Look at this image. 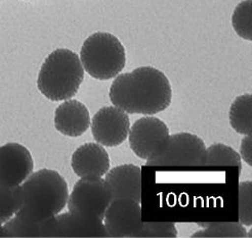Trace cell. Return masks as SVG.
<instances>
[{
  "mask_svg": "<svg viewBox=\"0 0 252 238\" xmlns=\"http://www.w3.org/2000/svg\"><path fill=\"white\" fill-rule=\"evenodd\" d=\"M109 96L113 105L127 114L153 116L170 106L172 90L164 73L141 67L116 76Z\"/></svg>",
  "mask_w": 252,
  "mask_h": 238,
  "instance_id": "obj_1",
  "label": "cell"
},
{
  "mask_svg": "<svg viewBox=\"0 0 252 238\" xmlns=\"http://www.w3.org/2000/svg\"><path fill=\"white\" fill-rule=\"evenodd\" d=\"M22 205L17 215L32 221L57 216L67 206L69 189L64 177L57 171L41 169L21 184Z\"/></svg>",
  "mask_w": 252,
  "mask_h": 238,
  "instance_id": "obj_2",
  "label": "cell"
},
{
  "mask_svg": "<svg viewBox=\"0 0 252 238\" xmlns=\"http://www.w3.org/2000/svg\"><path fill=\"white\" fill-rule=\"evenodd\" d=\"M84 79V69L79 56L70 49L59 48L44 60L39 71L37 87L52 102L73 97Z\"/></svg>",
  "mask_w": 252,
  "mask_h": 238,
  "instance_id": "obj_3",
  "label": "cell"
},
{
  "mask_svg": "<svg viewBox=\"0 0 252 238\" xmlns=\"http://www.w3.org/2000/svg\"><path fill=\"white\" fill-rule=\"evenodd\" d=\"M79 58L90 76L97 80H110L124 69L126 53L116 36L96 32L83 42Z\"/></svg>",
  "mask_w": 252,
  "mask_h": 238,
  "instance_id": "obj_4",
  "label": "cell"
},
{
  "mask_svg": "<svg viewBox=\"0 0 252 238\" xmlns=\"http://www.w3.org/2000/svg\"><path fill=\"white\" fill-rule=\"evenodd\" d=\"M112 194L102 177H82L75 183L68 197V210L72 214L104 220L112 202Z\"/></svg>",
  "mask_w": 252,
  "mask_h": 238,
  "instance_id": "obj_5",
  "label": "cell"
},
{
  "mask_svg": "<svg viewBox=\"0 0 252 238\" xmlns=\"http://www.w3.org/2000/svg\"><path fill=\"white\" fill-rule=\"evenodd\" d=\"M206 159V145L199 136L182 132L169 136L164 153L147 160L149 167H202Z\"/></svg>",
  "mask_w": 252,
  "mask_h": 238,
  "instance_id": "obj_6",
  "label": "cell"
},
{
  "mask_svg": "<svg viewBox=\"0 0 252 238\" xmlns=\"http://www.w3.org/2000/svg\"><path fill=\"white\" fill-rule=\"evenodd\" d=\"M169 136V129L164 122L156 117L147 116L134 122L127 137L134 155L150 160L164 153Z\"/></svg>",
  "mask_w": 252,
  "mask_h": 238,
  "instance_id": "obj_7",
  "label": "cell"
},
{
  "mask_svg": "<svg viewBox=\"0 0 252 238\" xmlns=\"http://www.w3.org/2000/svg\"><path fill=\"white\" fill-rule=\"evenodd\" d=\"M94 140L103 146L115 147L122 144L128 136L130 120L117 106H104L96 111L91 121Z\"/></svg>",
  "mask_w": 252,
  "mask_h": 238,
  "instance_id": "obj_8",
  "label": "cell"
},
{
  "mask_svg": "<svg viewBox=\"0 0 252 238\" xmlns=\"http://www.w3.org/2000/svg\"><path fill=\"white\" fill-rule=\"evenodd\" d=\"M103 222L108 236L136 237L144 223L141 205L132 199H113Z\"/></svg>",
  "mask_w": 252,
  "mask_h": 238,
  "instance_id": "obj_9",
  "label": "cell"
},
{
  "mask_svg": "<svg viewBox=\"0 0 252 238\" xmlns=\"http://www.w3.org/2000/svg\"><path fill=\"white\" fill-rule=\"evenodd\" d=\"M34 161L29 150L19 143L0 146V184L21 185L33 173Z\"/></svg>",
  "mask_w": 252,
  "mask_h": 238,
  "instance_id": "obj_10",
  "label": "cell"
},
{
  "mask_svg": "<svg viewBox=\"0 0 252 238\" xmlns=\"http://www.w3.org/2000/svg\"><path fill=\"white\" fill-rule=\"evenodd\" d=\"M111 190L112 199H132L142 202V171L141 168L126 164L113 168L105 175Z\"/></svg>",
  "mask_w": 252,
  "mask_h": 238,
  "instance_id": "obj_11",
  "label": "cell"
},
{
  "mask_svg": "<svg viewBox=\"0 0 252 238\" xmlns=\"http://www.w3.org/2000/svg\"><path fill=\"white\" fill-rule=\"evenodd\" d=\"M110 157L98 143H85L75 150L71 167L74 173L82 177H103L110 170Z\"/></svg>",
  "mask_w": 252,
  "mask_h": 238,
  "instance_id": "obj_12",
  "label": "cell"
},
{
  "mask_svg": "<svg viewBox=\"0 0 252 238\" xmlns=\"http://www.w3.org/2000/svg\"><path fill=\"white\" fill-rule=\"evenodd\" d=\"M88 108L76 99H67L55 111L56 129L69 137L83 135L91 126Z\"/></svg>",
  "mask_w": 252,
  "mask_h": 238,
  "instance_id": "obj_13",
  "label": "cell"
},
{
  "mask_svg": "<svg viewBox=\"0 0 252 238\" xmlns=\"http://www.w3.org/2000/svg\"><path fill=\"white\" fill-rule=\"evenodd\" d=\"M55 237H107L103 220L64 212L56 216Z\"/></svg>",
  "mask_w": 252,
  "mask_h": 238,
  "instance_id": "obj_14",
  "label": "cell"
},
{
  "mask_svg": "<svg viewBox=\"0 0 252 238\" xmlns=\"http://www.w3.org/2000/svg\"><path fill=\"white\" fill-rule=\"evenodd\" d=\"M56 224V216L36 222L16 214L2 227L5 237H55Z\"/></svg>",
  "mask_w": 252,
  "mask_h": 238,
  "instance_id": "obj_15",
  "label": "cell"
},
{
  "mask_svg": "<svg viewBox=\"0 0 252 238\" xmlns=\"http://www.w3.org/2000/svg\"><path fill=\"white\" fill-rule=\"evenodd\" d=\"M230 124L233 129L244 135L252 133V94L238 96L230 107Z\"/></svg>",
  "mask_w": 252,
  "mask_h": 238,
  "instance_id": "obj_16",
  "label": "cell"
},
{
  "mask_svg": "<svg viewBox=\"0 0 252 238\" xmlns=\"http://www.w3.org/2000/svg\"><path fill=\"white\" fill-rule=\"evenodd\" d=\"M204 166H236L240 171L242 170L240 155L232 147L222 143H214L206 148V159Z\"/></svg>",
  "mask_w": 252,
  "mask_h": 238,
  "instance_id": "obj_17",
  "label": "cell"
},
{
  "mask_svg": "<svg viewBox=\"0 0 252 238\" xmlns=\"http://www.w3.org/2000/svg\"><path fill=\"white\" fill-rule=\"evenodd\" d=\"M22 205L21 185L5 186L0 184V224L15 216Z\"/></svg>",
  "mask_w": 252,
  "mask_h": 238,
  "instance_id": "obj_18",
  "label": "cell"
},
{
  "mask_svg": "<svg viewBox=\"0 0 252 238\" xmlns=\"http://www.w3.org/2000/svg\"><path fill=\"white\" fill-rule=\"evenodd\" d=\"M205 229L195 232L191 237H247L246 229L241 223L217 222L200 224Z\"/></svg>",
  "mask_w": 252,
  "mask_h": 238,
  "instance_id": "obj_19",
  "label": "cell"
},
{
  "mask_svg": "<svg viewBox=\"0 0 252 238\" xmlns=\"http://www.w3.org/2000/svg\"><path fill=\"white\" fill-rule=\"evenodd\" d=\"M233 27L237 34L245 40L251 41V0H246L237 6L232 18Z\"/></svg>",
  "mask_w": 252,
  "mask_h": 238,
  "instance_id": "obj_20",
  "label": "cell"
},
{
  "mask_svg": "<svg viewBox=\"0 0 252 238\" xmlns=\"http://www.w3.org/2000/svg\"><path fill=\"white\" fill-rule=\"evenodd\" d=\"M252 182L244 181L239 185V223L244 226L252 225Z\"/></svg>",
  "mask_w": 252,
  "mask_h": 238,
  "instance_id": "obj_21",
  "label": "cell"
},
{
  "mask_svg": "<svg viewBox=\"0 0 252 238\" xmlns=\"http://www.w3.org/2000/svg\"><path fill=\"white\" fill-rule=\"evenodd\" d=\"M136 237H178V230L173 223L145 222Z\"/></svg>",
  "mask_w": 252,
  "mask_h": 238,
  "instance_id": "obj_22",
  "label": "cell"
},
{
  "mask_svg": "<svg viewBox=\"0 0 252 238\" xmlns=\"http://www.w3.org/2000/svg\"><path fill=\"white\" fill-rule=\"evenodd\" d=\"M251 138H252L251 135H246V137L241 142V148H240L241 157L243 158V159L247 162L249 166H252V159H251L252 139Z\"/></svg>",
  "mask_w": 252,
  "mask_h": 238,
  "instance_id": "obj_23",
  "label": "cell"
},
{
  "mask_svg": "<svg viewBox=\"0 0 252 238\" xmlns=\"http://www.w3.org/2000/svg\"><path fill=\"white\" fill-rule=\"evenodd\" d=\"M0 237H5L4 231H3V227H2V224H0Z\"/></svg>",
  "mask_w": 252,
  "mask_h": 238,
  "instance_id": "obj_24",
  "label": "cell"
}]
</instances>
